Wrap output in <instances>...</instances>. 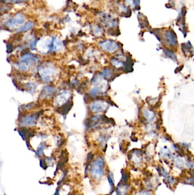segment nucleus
I'll use <instances>...</instances> for the list:
<instances>
[{
  "label": "nucleus",
  "instance_id": "obj_19",
  "mask_svg": "<svg viewBox=\"0 0 194 195\" xmlns=\"http://www.w3.org/2000/svg\"><path fill=\"white\" fill-rule=\"evenodd\" d=\"M102 92V89L99 87L96 86L94 88H93L89 92V94L92 97H96L97 95L100 94Z\"/></svg>",
  "mask_w": 194,
  "mask_h": 195
},
{
  "label": "nucleus",
  "instance_id": "obj_29",
  "mask_svg": "<svg viewBox=\"0 0 194 195\" xmlns=\"http://www.w3.org/2000/svg\"><path fill=\"white\" fill-rule=\"evenodd\" d=\"M94 32L96 34H101V29L98 27H96L95 28V30H94Z\"/></svg>",
  "mask_w": 194,
  "mask_h": 195
},
{
  "label": "nucleus",
  "instance_id": "obj_30",
  "mask_svg": "<svg viewBox=\"0 0 194 195\" xmlns=\"http://www.w3.org/2000/svg\"><path fill=\"white\" fill-rule=\"evenodd\" d=\"M191 174L193 175V176H194V171H192V173H191Z\"/></svg>",
  "mask_w": 194,
  "mask_h": 195
},
{
  "label": "nucleus",
  "instance_id": "obj_27",
  "mask_svg": "<svg viewBox=\"0 0 194 195\" xmlns=\"http://www.w3.org/2000/svg\"><path fill=\"white\" fill-rule=\"evenodd\" d=\"M37 41L36 40H33L32 42H31L30 45V48L31 50H34L36 47V45H37Z\"/></svg>",
  "mask_w": 194,
  "mask_h": 195
},
{
  "label": "nucleus",
  "instance_id": "obj_21",
  "mask_svg": "<svg viewBox=\"0 0 194 195\" xmlns=\"http://www.w3.org/2000/svg\"><path fill=\"white\" fill-rule=\"evenodd\" d=\"M46 147V144L44 143H42L37 148V155L38 156H42L43 153V151L44 150V148Z\"/></svg>",
  "mask_w": 194,
  "mask_h": 195
},
{
  "label": "nucleus",
  "instance_id": "obj_6",
  "mask_svg": "<svg viewBox=\"0 0 194 195\" xmlns=\"http://www.w3.org/2000/svg\"><path fill=\"white\" fill-rule=\"evenodd\" d=\"M108 103L103 100H97L91 103L89 105L91 111L94 113H99L104 111L108 108Z\"/></svg>",
  "mask_w": 194,
  "mask_h": 195
},
{
  "label": "nucleus",
  "instance_id": "obj_25",
  "mask_svg": "<svg viewBox=\"0 0 194 195\" xmlns=\"http://www.w3.org/2000/svg\"><path fill=\"white\" fill-rule=\"evenodd\" d=\"M27 0H6V2L10 3H22Z\"/></svg>",
  "mask_w": 194,
  "mask_h": 195
},
{
  "label": "nucleus",
  "instance_id": "obj_28",
  "mask_svg": "<svg viewBox=\"0 0 194 195\" xmlns=\"http://www.w3.org/2000/svg\"><path fill=\"white\" fill-rule=\"evenodd\" d=\"M108 181H109V184L111 185V189H113V188H114V182H113V179L111 178L110 175L108 176Z\"/></svg>",
  "mask_w": 194,
  "mask_h": 195
},
{
  "label": "nucleus",
  "instance_id": "obj_14",
  "mask_svg": "<svg viewBox=\"0 0 194 195\" xmlns=\"http://www.w3.org/2000/svg\"><path fill=\"white\" fill-rule=\"evenodd\" d=\"M34 23L33 22H28L27 23H26L24 25H23L22 26L20 27L18 30H17V32L18 33H22V32H25V31H28L30 30L31 29H32V28L34 27Z\"/></svg>",
  "mask_w": 194,
  "mask_h": 195
},
{
  "label": "nucleus",
  "instance_id": "obj_18",
  "mask_svg": "<svg viewBox=\"0 0 194 195\" xmlns=\"http://www.w3.org/2000/svg\"><path fill=\"white\" fill-rule=\"evenodd\" d=\"M160 153L161 154L162 156L166 157L167 159H171L173 157V155L171 152L167 148H163L162 151H161Z\"/></svg>",
  "mask_w": 194,
  "mask_h": 195
},
{
  "label": "nucleus",
  "instance_id": "obj_24",
  "mask_svg": "<svg viewBox=\"0 0 194 195\" xmlns=\"http://www.w3.org/2000/svg\"><path fill=\"white\" fill-rule=\"evenodd\" d=\"M186 166L188 168L190 169H191L192 171L194 170V161H187V162L186 163Z\"/></svg>",
  "mask_w": 194,
  "mask_h": 195
},
{
  "label": "nucleus",
  "instance_id": "obj_4",
  "mask_svg": "<svg viewBox=\"0 0 194 195\" xmlns=\"http://www.w3.org/2000/svg\"><path fill=\"white\" fill-rule=\"evenodd\" d=\"M25 18L24 15L21 13H17L14 15V17L9 20L6 23L5 25L9 28H16L17 26L22 24L25 21Z\"/></svg>",
  "mask_w": 194,
  "mask_h": 195
},
{
  "label": "nucleus",
  "instance_id": "obj_23",
  "mask_svg": "<svg viewBox=\"0 0 194 195\" xmlns=\"http://www.w3.org/2000/svg\"><path fill=\"white\" fill-rule=\"evenodd\" d=\"M17 66L18 68V69L21 71H26V70H28V66L24 65V64H22V63H21V64H17Z\"/></svg>",
  "mask_w": 194,
  "mask_h": 195
},
{
  "label": "nucleus",
  "instance_id": "obj_22",
  "mask_svg": "<svg viewBox=\"0 0 194 195\" xmlns=\"http://www.w3.org/2000/svg\"><path fill=\"white\" fill-rule=\"evenodd\" d=\"M184 182L187 184H190V185H194V176L192 177H188L186 178L184 180Z\"/></svg>",
  "mask_w": 194,
  "mask_h": 195
},
{
  "label": "nucleus",
  "instance_id": "obj_5",
  "mask_svg": "<svg viewBox=\"0 0 194 195\" xmlns=\"http://www.w3.org/2000/svg\"><path fill=\"white\" fill-rule=\"evenodd\" d=\"M163 38L168 45L172 47H175L178 45L177 36L175 32L171 30H167L163 35Z\"/></svg>",
  "mask_w": 194,
  "mask_h": 195
},
{
  "label": "nucleus",
  "instance_id": "obj_16",
  "mask_svg": "<svg viewBox=\"0 0 194 195\" xmlns=\"http://www.w3.org/2000/svg\"><path fill=\"white\" fill-rule=\"evenodd\" d=\"M164 53L167 57L171 59L174 61H177V58L176 56V55L175 54L174 52H173L171 50L167 49V48H165L164 50Z\"/></svg>",
  "mask_w": 194,
  "mask_h": 195
},
{
  "label": "nucleus",
  "instance_id": "obj_15",
  "mask_svg": "<svg viewBox=\"0 0 194 195\" xmlns=\"http://www.w3.org/2000/svg\"><path fill=\"white\" fill-rule=\"evenodd\" d=\"M174 166L177 168L179 169L180 171H182L184 168V161L179 157H176L174 160Z\"/></svg>",
  "mask_w": 194,
  "mask_h": 195
},
{
  "label": "nucleus",
  "instance_id": "obj_8",
  "mask_svg": "<svg viewBox=\"0 0 194 195\" xmlns=\"http://www.w3.org/2000/svg\"><path fill=\"white\" fill-rule=\"evenodd\" d=\"M158 172H159V173H161V175L164 178L165 180L167 183L170 186H173V185H174L175 184L176 182V180L175 179H174V178L171 177L170 176V175L162 167L159 168V171Z\"/></svg>",
  "mask_w": 194,
  "mask_h": 195
},
{
  "label": "nucleus",
  "instance_id": "obj_11",
  "mask_svg": "<svg viewBox=\"0 0 194 195\" xmlns=\"http://www.w3.org/2000/svg\"><path fill=\"white\" fill-rule=\"evenodd\" d=\"M55 88L53 86H45L41 91V97L42 98H50L55 92Z\"/></svg>",
  "mask_w": 194,
  "mask_h": 195
},
{
  "label": "nucleus",
  "instance_id": "obj_12",
  "mask_svg": "<svg viewBox=\"0 0 194 195\" xmlns=\"http://www.w3.org/2000/svg\"><path fill=\"white\" fill-rule=\"evenodd\" d=\"M63 47V43L60 40H59L58 38H55L54 39L52 42V45L50 47V50L55 51V52H59L62 50Z\"/></svg>",
  "mask_w": 194,
  "mask_h": 195
},
{
  "label": "nucleus",
  "instance_id": "obj_9",
  "mask_svg": "<svg viewBox=\"0 0 194 195\" xmlns=\"http://www.w3.org/2000/svg\"><path fill=\"white\" fill-rule=\"evenodd\" d=\"M70 96L71 94L69 92L64 91L56 97L55 102L58 106L63 105L69 100Z\"/></svg>",
  "mask_w": 194,
  "mask_h": 195
},
{
  "label": "nucleus",
  "instance_id": "obj_1",
  "mask_svg": "<svg viewBox=\"0 0 194 195\" xmlns=\"http://www.w3.org/2000/svg\"><path fill=\"white\" fill-rule=\"evenodd\" d=\"M105 162L104 159L99 157L92 163L91 168V175L96 180H100L104 172Z\"/></svg>",
  "mask_w": 194,
  "mask_h": 195
},
{
  "label": "nucleus",
  "instance_id": "obj_20",
  "mask_svg": "<svg viewBox=\"0 0 194 195\" xmlns=\"http://www.w3.org/2000/svg\"><path fill=\"white\" fill-rule=\"evenodd\" d=\"M101 77H104V78H111L112 76V70L109 69H105L103 70L102 74H101Z\"/></svg>",
  "mask_w": 194,
  "mask_h": 195
},
{
  "label": "nucleus",
  "instance_id": "obj_7",
  "mask_svg": "<svg viewBox=\"0 0 194 195\" xmlns=\"http://www.w3.org/2000/svg\"><path fill=\"white\" fill-rule=\"evenodd\" d=\"M39 58L37 56H34L33 54L26 53L21 56L19 61L21 63L24 64L28 66H31L35 64Z\"/></svg>",
  "mask_w": 194,
  "mask_h": 195
},
{
  "label": "nucleus",
  "instance_id": "obj_3",
  "mask_svg": "<svg viewBox=\"0 0 194 195\" xmlns=\"http://www.w3.org/2000/svg\"><path fill=\"white\" fill-rule=\"evenodd\" d=\"M99 46L102 49H103L105 52L111 53L116 52L120 48V45L118 42L109 40L100 42Z\"/></svg>",
  "mask_w": 194,
  "mask_h": 195
},
{
  "label": "nucleus",
  "instance_id": "obj_26",
  "mask_svg": "<svg viewBox=\"0 0 194 195\" xmlns=\"http://www.w3.org/2000/svg\"><path fill=\"white\" fill-rule=\"evenodd\" d=\"M139 195H152V194L148 190H142L139 192Z\"/></svg>",
  "mask_w": 194,
  "mask_h": 195
},
{
  "label": "nucleus",
  "instance_id": "obj_13",
  "mask_svg": "<svg viewBox=\"0 0 194 195\" xmlns=\"http://www.w3.org/2000/svg\"><path fill=\"white\" fill-rule=\"evenodd\" d=\"M142 114H143L144 118L149 122L153 121L155 116V114L154 112L152 110L147 109H145L142 111Z\"/></svg>",
  "mask_w": 194,
  "mask_h": 195
},
{
  "label": "nucleus",
  "instance_id": "obj_17",
  "mask_svg": "<svg viewBox=\"0 0 194 195\" xmlns=\"http://www.w3.org/2000/svg\"><path fill=\"white\" fill-rule=\"evenodd\" d=\"M111 64L113 65V66H114L116 68H121L125 66V63L122 62L121 61L117 59H115V58H113L112 59H111Z\"/></svg>",
  "mask_w": 194,
  "mask_h": 195
},
{
  "label": "nucleus",
  "instance_id": "obj_10",
  "mask_svg": "<svg viewBox=\"0 0 194 195\" xmlns=\"http://www.w3.org/2000/svg\"><path fill=\"white\" fill-rule=\"evenodd\" d=\"M37 121V115H28L23 118L21 125L31 126L34 125Z\"/></svg>",
  "mask_w": 194,
  "mask_h": 195
},
{
  "label": "nucleus",
  "instance_id": "obj_2",
  "mask_svg": "<svg viewBox=\"0 0 194 195\" xmlns=\"http://www.w3.org/2000/svg\"><path fill=\"white\" fill-rule=\"evenodd\" d=\"M38 72L42 80L46 83H49L53 80L57 71L53 66L46 65L41 66L38 69Z\"/></svg>",
  "mask_w": 194,
  "mask_h": 195
}]
</instances>
